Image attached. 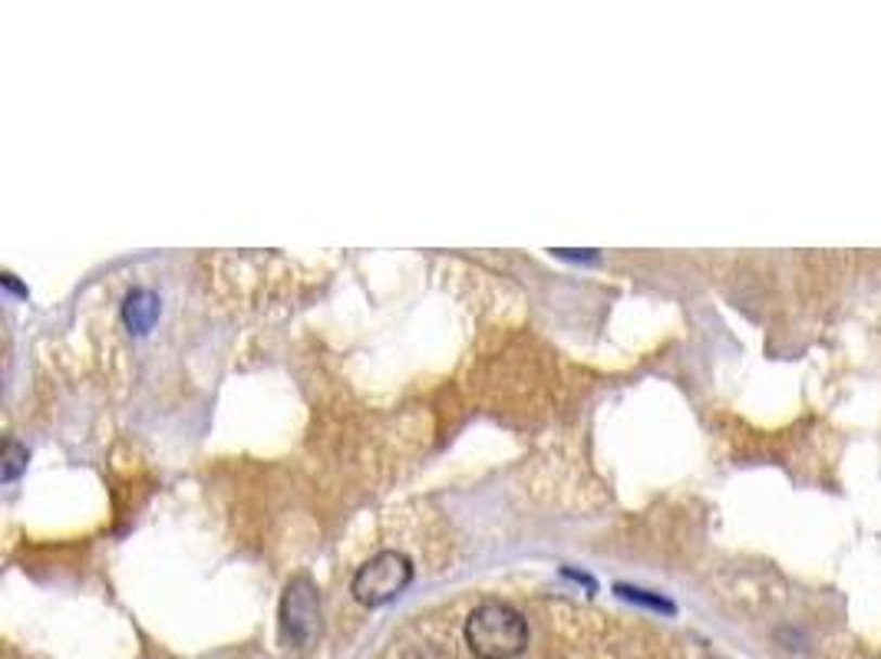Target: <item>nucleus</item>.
Masks as SVG:
<instances>
[{
  "mask_svg": "<svg viewBox=\"0 0 881 659\" xmlns=\"http://www.w3.org/2000/svg\"><path fill=\"white\" fill-rule=\"evenodd\" d=\"M465 646L478 659H512L528 646L525 617L509 604H483L465 620Z\"/></svg>",
  "mask_w": 881,
  "mask_h": 659,
  "instance_id": "obj_1",
  "label": "nucleus"
},
{
  "mask_svg": "<svg viewBox=\"0 0 881 659\" xmlns=\"http://www.w3.org/2000/svg\"><path fill=\"white\" fill-rule=\"evenodd\" d=\"M410 581H413V560L399 551H380L376 557L357 567L350 581V594L363 607H383L393 597L404 594Z\"/></svg>",
  "mask_w": 881,
  "mask_h": 659,
  "instance_id": "obj_2",
  "label": "nucleus"
},
{
  "mask_svg": "<svg viewBox=\"0 0 881 659\" xmlns=\"http://www.w3.org/2000/svg\"><path fill=\"white\" fill-rule=\"evenodd\" d=\"M281 623H284V636L297 646L307 649L317 633H320V600L317 591L307 577H297V581L288 584L284 600H281Z\"/></svg>",
  "mask_w": 881,
  "mask_h": 659,
  "instance_id": "obj_3",
  "label": "nucleus"
},
{
  "mask_svg": "<svg viewBox=\"0 0 881 659\" xmlns=\"http://www.w3.org/2000/svg\"><path fill=\"white\" fill-rule=\"evenodd\" d=\"M155 320H158V297L145 287L129 290L123 300V323L132 330V334H149Z\"/></svg>",
  "mask_w": 881,
  "mask_h": 659,
  "instance_id": "obj_4",
  "label": "nucleus"
},
{
  "mask_svg": "<svg viewBox=\"0 0 881 659\" xmlns=\"http://www.w3.org/2000/svg\"><path fill=\"white\" fill-rule=\"evenodd\" d=\"M617 594L627 597V600H637V604H648L654 610H664V613H674V604L664 600V597H654L651 591H640V587H627V584H617Z\"/></svg>",
  "mask_w": 881,
  "mask_h": 659,
  "instance_id": "obj_5",
  "label": "nucleus"
},
{
  "mask_svg": "<svg viewBox=\"0 0 881 659\" xmlns=\"http://www.w3.org/2000/svg\"><path fill=\"white\" fill-rule=\"evenodd\" d=\"M24 468H27V449L17 442H8L4 445V481H14Z\"/></svg>",
  "mask_w": 881,
  "mask_h": 659,
  "instance_id": "obj_6",
  "label": "nucleus"
}]
</instances>
